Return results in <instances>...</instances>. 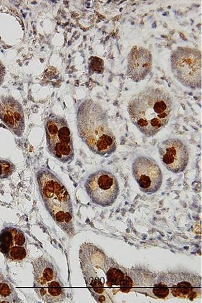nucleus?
I'll use <instances>...</instances> for the list:
<instances>
[{
    "mask_svg": "<svg viewBox=\"0 0 202 303\" xmlns=\"http://www.w3.org/2000/svg\"><path fill=\"white\" fill-rule=\"evenodd\" d=\"M172 110L170 95L158 88H150L138 93L128 106L131 121L147 137L156 135L167 124Z\"/></svg>",
    "mask_w": 202,
    "mask_h": 303,
    "instance_id": "obj_1",
    "label": "nucleus"
},
{
    "mask_svg": "<svg viewBox=\"0 0 202 303\" xmlns=\"http://www.w3.org/2000/svg\"><path fill=\"white\" fill-rule=\"evenodd\" d=\"M77 125L79 136L94 153L108 157L115 152L116 138L102 109L87 102L79 108Z\"/></svg>",
    "mask_w": 202,
    "mask_h": 303,
    "instance_id": "obj_2",
    "label": "nucleus"
},
{
    "mask_svg": "<svg viewBox=\"0 0 202 303\" xmlns=\"http://www.w3.org/2000/svg\"><path fill=\"white\" fill-rule=\"evenodd\" d=\"M39 189L46 209L62 229H71L72 204L70 195L61 181L46 169L36 175Z\"/></svg>",
    "mask_w": 202,
    "mask_h": 303,
    "instance_id": "obj_3",
    "label": "nucleus"
},
{
    "mask_svg": "<svg viewBox=\"0 0 202 303\" xmlns=\"http://www.w3.org/2000/svg\"><path fill=\"white\" fill-rule=\"evenodd\" d=\"M105 257L91 244H83L80 250L81 269L88 289L98 302H105Z\"/></svg>",
    "mask_w": 202,
    "mask_h": 303,
    "instance_id": "obj_4",
    "label": "nucleus"
},
{
    "mask_svg": "<svg viewBox=\"0 0 202 303\" xmlns=\"http://www.w3.org/2000/svg\"><path fill=\"white\" fill-rule=\"evenodd\" d=\"M45 127L49 152L63 163L71 162L74 158V148L67 121L62 117L50 116L47 119Z\"/></svg>",
    "mask_w": 202,
    "mask_h": 303,
    "instance_id": "obj_5",
    "label": "nucleus"
},
{
    "mask_svg": "<svg viewBox=\"0 0 202 303\" xmlns=\"http://www.w3.org/2000/svg\"><path fill=\"white\" fill-rule=\"evenodd\" d=\"M34 262V286L36 292L45 302L63 301L65 290L54 266L42 258Z\"/></svg>",
    "mask_w": 202,
    "mask_h": 303,
    "instance_id": "obj_6",
    "label": "nucleus"
},
{
    "mask_svg": "<svg viewBox=\"0 0 202 303\" xmlns=\"http://www.w3.org/2000/svg\"><path fill=\"white\" fill-rule=\"evenodd\" d=\"M172 69L175 77L185 86L197 87L201 83V54L197 49L180 47L171 58Z\"/></svg>",
    "mask_w": 202,
    "mask_h": 303,
    "instance_id": "obj_7",
    "label": "nucleus"
},
{
    "mask_svg": "<svg viewBox=\"0 0 202 303\" xmlns=\"http://www.w3.org/2000/svg\"><path fill=\"white\" fill-rule=\"evenodd\" d=\"M85 187L91 201L102 207L112 205L119 193L117 178L111 172L104 170L90 174L86 180Z\"/></svg>",
    "mask_w": 202,
    "mask_h": 303,
    "instance_id": "obj_8",
    "label": "nucleus"
},
{
    "mask_svg": "<svg viewBox=\"0 0 202 303\" xmlns=\"http://www.w3.org/2000/svg\"><path fill=\"white\" fill-rule=\"evenodd\" d=\"M132 172L140 190L144 193L157 192L162 184L161 170L157 163L148 157H136L132 165Z\"/></svg>",
    "mask_w": 202,
    "mask_h": 303,
    "instance_id": "obj_9",
    "label": "nucleus"
},
{
    "mask_svg": "<svg viewBox=\"0 0 202 303\" xmlns=\"http://www.w3.org/2000/svg\"><path fill=\"white\" fill-rule=\"evenodd\" d=\"M160 158L164 166L174 173L183 172L189 161L187 145L177 138H169L158 144Z\"/></svg>",
    "mask_w": 202,
    "mask_h": 303,
    "instance_id": "obj_10",
    "label": "nucleus"
},
{
    "mask_svg": "<svg viewBox=\"0 0 202 303\" xmlns=\"http://www.w3.org/2000/svg\"><path fill=\"white\" fill-rule=\"evenodd\" d=\"M0 119L15 135L22 136L25 129L21 105L11 97H0Z\"/></svg>",
    "mask_w": 202,
    "mask_h": 303,
    "instance_id": "obj_11",
    "label": "nucleus"
},
{
    "mask_svg": "<svg viewBox=\"0 0 202 303\" xmlns=\"http://www.w3.org/2000/svg\"><path fill=\"white\" fill-rule=\"evenodd\" d=\"M24 243V236L19 230L8 227L1 231L0 250L8 259L16 261L24 259L26 256Z\"/></svg>",
    "mask_w": 202,
    "mask_h": 303,
    "instance_id": "obj_12",
    "label": "nucleus"
},
{
    "mask_svg": "<svg viewBox=\"0 0 202 303\" xmlns=\"http://www.w3.org/2000/svg\"><path fill=\"white\" fill-rule=\"evenodd\" d=\"M152 65L150 53L143 48L135 47L129 54L128 75L134 80H141L148 74Z\"/></svg>",
    "mask_w": 202,
    "mask_h": 303,
    "instance_id": "obj_13",
    "label": "nucleus"
},
{
    "mask_svg": "<svg viewBox=\"0 0 202 303\" xmlns=\"http://www.w3.org/2000/svg\"><path fill=\"white\" fill-rule=\"evenodd\" d=\"M15 166L9 161L0 160V179L8 177L13 173Z\"/></svg>",
    "mask_w": 202,
    "mask_h": 303,
    "instance_id": "obj_14",
    "label": "nucleus"
},
{
    "mask_svg": "<svg viewBox=\"0 0 202 303\" xmlns=\"http://www.w3.org/2000/svg\"><path fill=\"white\" fill-rule=\"evenodd\" d=\"M13 293L11 285L6 281L0 282V296L3 298L10 297Z\"/></svg>",
    "mask_w": 202,
    "mask_h": 303,
    "instance_id": "obj_15",
    "label": "nucleus"
},
{
    "mask_svg": "<svg viewBox=\"0 0 202 303\" xmlns=\"http://www.w3.org/2000/svg\"><path fill=\"white\" fill-rule=\"evenodd\" d=\"M5 74V69L3 65L0 62V85L3 81Z\"/></svg>",
    "mask_w": 202,
    "mask_h": 303,
    "instance_id": "obj_16",
    "label": "nucleus"
}]
</instances>
